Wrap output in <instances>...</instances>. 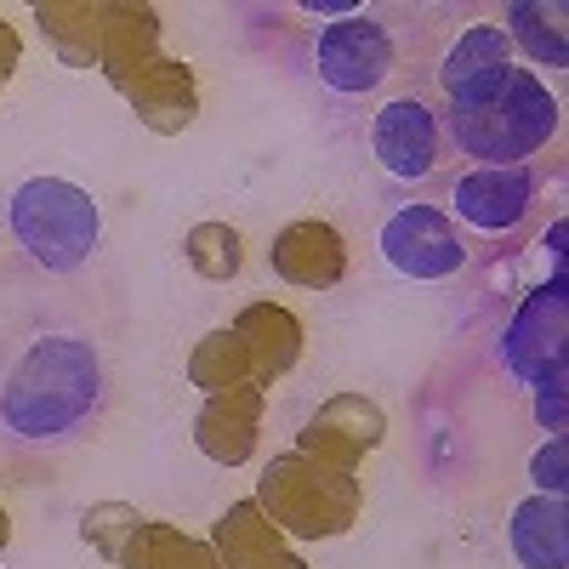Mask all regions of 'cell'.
Returning <instances> with one entry per match:
<instances>
[{
  "instance_id": "cell-24",
  "label": "cell",
  "mask_w": 569,
  "mask_h": 569,
  "mask_svg": "<svg viewBox=\"0 0 569 569\" xmlns=\"http://www.w3.org/2000/svg\"><path fill=\"white\" fill-rule=\"evenodd\" d=\"M137 525H142L137 507H126V501H91L86 518H80V536L91 541V552H98V558L120 563V552H126V541L137 536Z\"/></svg>"
},
{
  "instance_id": "cell-21",
  "label": "cell",
  "mask_w": 569,
  "mask_h": 569,
  "mask_svg": "<svg viewBox=\"0 0 569 569\" xmlns=\"http://www.w3.org/2000/svg\"><path fill=\"white\" fill-rule=\"evenodd\" d=\"M114 569H222V563H217L211 541L182 536L177 525H166V518H142Z\"/></svg>"
},
{
  "instance_id": "cell-18",
  "label": "cell",
  "mask_w": 569,
  "mask_h": 569,
  "mask_svg": "<svg viewBox=\"0 0 569 569\" xmlns=\"http://www.w3.org/2000/svg\"><path fill=\"white\" fill-rule=\"evenodd\" d=\"M160 52V12L154 7H137V0H114V12H109V29H103V80L120 91L126 80H137L142 69H149Z\"/></svg>"
},
{
  "instance_id": "cell-4",
  "label": "cell",
  "mask_w": 569,
  "mask_h": 569,
  "mask_svg": "<svg viewBox=\"0 0 569 569\" xmlns=\"http://www.w3.org/2000/svg\"><path fill=\"white\" fill-rule=\"evenodd\" d=\"M7 222L18 233V246L29 251V262H40L46 273H74L91 262L103 240V211L69 177H29L18 182V194L7 200Z\"/></svg>"
},
{
  "instance_id": "cell-14",
  "label": "cell",
  "mask_w": 569,
  "mask_h": 569,
  "mask_svg": "<svg viewBox=\"0 0 569 569\" xmlns=\"http://www.w3.org/2000/svg\"><path fill=\"white\" fill-rule=\"evenodd\" d=\"M228 330L246 342V359H251V382L257 388H273L279 376H291L297 359H302V342H308V330L291 308H279V302H246L240 313L228 319Z\"/></svg>"
},
{
  "instance_id": "cell-3",
  "label": "cell",
  "mask_w": 569,
  "mask_h": 569,
  "mask_svg": "<svg viewBox=\"0 0 569 569\" xmlns=\"http://www.w3.org/2000/svg\"><path fill=\"white\" fill-rule=\"evenodd\" d=\"M279 536H297V541H330V536H348L359 525V472H337L302 450H284L262 467L257 496H251Z\"/></svg>"
},
{
  "instance_id": "cell-11",
  "label": "cell",
  "mask_w": 569,
  "mask_h": 569,
  "mask_svg": "<svg viewBox=\"0 0 569 569\" xmlns=\"http://www.w3.org/2000/svg\"><path fill=\"white\" fill-rule=\"evenodd\" d=\"M536 194H541L536 166H472L456 182L450 206H456V217L467 228H479V233H512L518 222L530 217Z\"/></svg>"
},
{
  "instance_id": "cell-12",
  "label": "cell",
  "mask_w": 569,
  "mask_h": 569,
  "mask_svg": "<svg viewBox=\"0 0 569 569\" xmlns=\"http://www.w3.org/2000/svg\"><path fill=\"white\" fill-rule=\"evenodd\" d=\"M268 268L297 291H337L348 279V240L337 222H319V217L284 222L268 246Z\"/></svg>"
},
{
  "instance_id": "cell-27",
  "label": "cell",
  "mask_w": 569,
  "mask_h": 569,
  "mask_svg": "<svg viewBox=\"0 0 569 569\" xmlns=\"http://www.w3.org/2000/svg\"><path fill=\"white\" fill-rule=\"evenodd\" d=\"M18 58H23V40L7 18H0V91H7V80L18 74Z\"/></svg>"
},
{
  "instance_id": "cell-25",
  "label": "cell",
  "mask_w": 569,
  "mask_h": 569,
  "mask_svg": "<svg viewBox=\"0 0 569 569\" xmlns=\"http://www.w3.org/2000/svg\"><path fill=\"white\" fill-rule=\"evenodd\" d=\"M530 485H536V496H563L569 490V439L563 433H552L530 456Z\"/></svg>"
},
{
  "instance_id": "cell-7",
  "label": "cell",
  "mask_w": 569,
  "mask_h": 569,
  "mask_svg": "<svg viewBox=\"0 0 569 569\" xmlns=\"http://www.w3.org/2000/svg\"><path fill=\"white\" fill-rule=\"evenodd\" d=\"M382 262L399 273V279H416V284H439V279H456L467 268V246L456 233V217L439 211V206H399L388 222H382Z\"/></svg>"
},
{
  "instance_id": "cell-1",
  "label": "cell",
  "mask_w": 569,
  "mask_h": 569,
  "mask_svg": "<svg viewBox=\"0 0 569 569\" xmlns=\"http://www.w3.org/2000/svg\"><path fill=\"white\" fill-rule=\"evenodd\" d=\"M103 405V359L86 337H40L0 388V427L23 445L74 439Z\"/></svg>"
},
{
  "instance_id": "cell-8",
  "label": "cell",
  "mask_w": 569,
  "mask_h": 569,
  "mask_svg": "<svg viewBox=\"0 0 569 569\" xmlns=\"http://www.w3.org/2000/svg\"><path fill=\"white\" fill-rule=\"evenodd\" d=\"M382 439H388L382 405L365 399V393H337L308 416V427L297 433V450L325 461V467H337V472H359V461L370 450H382Z\"/></svg>"
},
{
  "instance_id": "cell-26",
  "label": "cell",
  "mask_w": 569,
  "mask_h": 569,
  "mask_svg": "<svg viewBox=\"0 0 569 569\" xmlns=\"http://www.w3.org/2000/svg\"><path fill=\"white\" fill-rule=\"evenodd\" d=\"M536 421L547 427V439L563 433V421H569V399H563V376H547V382L536 388Z\"/></svg>"
},
{
  "instance_id": "cell-5",
  "label": "cell",
  "mask_w": 569,
  "mask_h": 569,
  "mask_svg": "<svg viewBox=\"0 0 569 569\" xmlns=\"http://www.w3.org/2000/svg\"><path fill=\"white\" fill-rule=\"evenodd\" d=\"M569 337V262H552V279L518 302V313L501 330V365L525 388H541L547 376H563V348Z\"/></svg>"
},
{
  "instance_id": "cell-9",
  "label": "cell",
  "mask_w": 569,
  "mask_h": 569,
  "mask_svg": "<svg viewBox=\"0 0 569 569\" xmlns=\"http://www.w3.org/2000/svg\"><path fill=\"white\" fill-rule=\"evenodd\" d=\"M507 74H512V46L496 23H467L450 40V52L439 58V91H445V103L456 114L496 103Z\"/></svg>"
},
{
  "instance_id": "cell-2",
  "label": "cell",
  "mask_w": 569,
  "mask_h": 569,
  "mask_svg": "<svg viewBox=\"0 0 569 569\" xmlns=\"http://www.w3.org/2000/svg\"><path fill=\"white\" fill-rule=\"evenodd\" d=\"M445 142L461 160H479V166H530L547 142L558 137V98L547 91V80L536 69H518L507 74L501 98L485 109H445L439 114Z\"/></svg>"
},
{
  "instance_id": "cell-22",
  "label": "cell",
  "mask_w": 569,
  "mask_h": 569,
  "mask_svg": "<svg viewBox=\"0 0 569 569\" xmlns=\"http://www.w3.org/2000/svg\"><path fill=\"white\" fill-rule=\"evenodd\" d=\"M188 382H194L206 399H211V393H228V388H257V382H251L246 342L233 337L228 325L206 330V337L194 342V353H188Z\"/></svg>"
},
{
  "instance_id": "cell-28",
  "label": "cell",
  "mask_w": 569,
  "mask_h": 569,
  "mask_svg": "<svg viewBox=\"0 0 569 569\" xmlns=\"http://www.w3.org/2000/svg\"><path fill=\"white\" fill-rule=\"evenodd\" d=\"M7 541H12V518H7V507H0V552H7Z\"/></svg>"
},
{
  "instance_id": "cell-6",
  "label": "cell",
  "mask_w": 569,
  "mask_h": 569,
  "mask_svg": "<svg viewBox=\"0 0 569 569\" xmlns=\"http://www.w3.org/2000/svg\"><path fill=\"white\" fill-rule=\"evenodd\" d=\"M313 69L337 98H365L393 74V34L382 18H370L365 7L348 18H330L313 40Z\"/></svg>"
},
{
  "instance_id": "cell-10",
  "label": "cell",
  "mask_w": 569,
  "mask_h": 569,
  "mask_svg": "<svg viewBox=\"0 0 569 569\" xmlns=\"http://www.w3.org/2000/svg\"><path fill=\"white\" fill-rule=\"evenodd\" d=\"M370 149H376V160H382V171L393 182H427L439 171V160H445L439 114L427 109L421 98H393L370 120Z\"/></svg>"
},
{
  "instance_id": "cell-19",
  "label": "cell",
  "mask_w": 569,
  "mask_h": 569,
  "mask_svg": "<svg viewBox=\"0 0 569 569\" xmlns=\"http://www.w3.org/2000/svg\"><path fill=\"white\" fill-rule=\"evenodd\" d=\"M512 52H525L536 69H563L569 63V34H563V7L552 0H507L501 7V23Z\"/></svg>"
},
{
  "instance_id": "cell-20",
  "label": "cell",
  "mask_w": 569,
  "mask_h": 569,
  "mask_svg": "<svg viewBox=\"0 0 569 569\" xmlns=\"http://www.w3.org/2000/svg\"><path fill=\"white\" fill-rule=\"evenodd\" d=\"M211 552L222 569H262L273 552H284V536L257 501H233L211 525Z\"/></svg>"
},
{
  "instance_id": "cell-17",
  "label": "cell",
  "mask_w": 569,
  "mask_h": 569,
  "mask_svg": "<svg viewBox=\"0 0 569 569\" xmlns=\"http://www.w3.org/2000/svg\"><path fill=\"white\" fill-rule=\"evenodd\" d=\"M507 547L525 569H569V501L525 496L507 518Z\"/></svg>"
},
{
  "instance_id": "cell-23",
  "label": "cell",
  "mask_w": 569,
  "mask_h": 569,
  "mask_svg": "<svg viewBox=\"0 0 569 569\" xmlns=\"http://www.w3.org/2000/svg\"><path fill=\"white\" fill-rule=\"evenodd\" d=\"M182 257H188V268H194L200 279L228 284V279H240V268H246V240H240V228H228V222H194L182 233Z\"/></svg>"
},
{
  "instance_id": "cell-13",
  "label": "cell",
  "mask_w": 569,
  "mask_h": 569,
  "mask_svg": "<svg viewBox=\"0 0 569 569\" xmlns=\"http://www.w3.org/2000/svg\"><path fill=\"white\" fill-rule=\"evenodd\" d=\"M120 98L137 109V126L154 131V137H182L188 126L200 120V86L194 69L177 63V58H154L137 80L120 86Z\"/></svg>"
},
{
  "instance_id": "cell-15",
  "label": "cell",
  "mask_w": 569,
  "mask_h": 569,
  "mask_svg": "<svg viewBox=\"0 0 569 569\" xmlns=\"http://www.w3.org/2000/svg\"><path fill=\"white\" fill-rule=\"evenodd\" d=\"M257 433H262V388L211 393L194 416V445L217 467H246L257 456Z\"/></svg>"
},
{
  "instance_id": "cell-16",
  "label": "cell",
  "mask_w": 569,
  "mask_h": 569,
  "mask_svg": "<svg viewBox=\"0 0 569 569\" xmlns=\"http://www.w3.org/2000/svg\"><path fill=\"white\" fill-rule=\"evenodd\" d=\"M109 12H114V0H40L34 23L69 69H98Z\"/></svg>"
}]
</instances>
